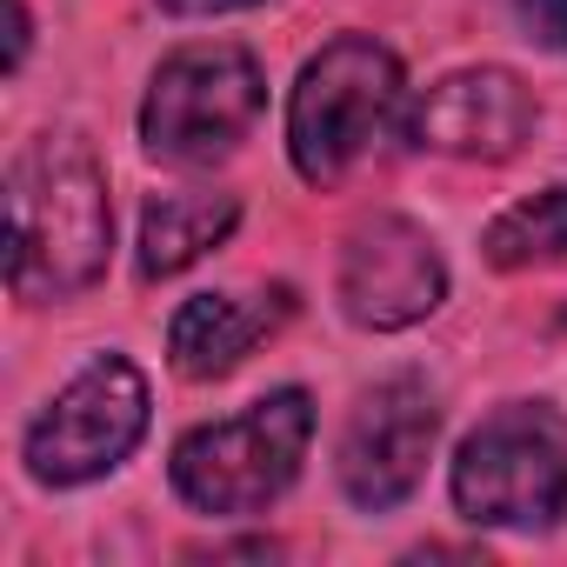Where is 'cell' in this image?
Segmentation results:
<instances>
[{
  "label": "cell",
  "instance_id": "cell-1",
  "mask_svg": "<svg viewBox=\"0 0 567 567\" xmlns=\"http://www.w3.org/2000/svg\"><path fill=\"white\" fill-rule=\"evenodd\" d=\"M114 254L107 167L81 134H34L8 167V295L54 308L87 295Z\"/></svg>",
  "mask_w": 567,
  "mask_h": 567
},
{
  "label": "cell",
  "instance_id": "cell-2",
  "mask_svg": "<svg viewBox=\"0 0 567 567\" xmlns=\"http://www.w3.org/2000/svg\"><path fill=\"white\" fill-rule=\"evenodd\" d=\"M308 441H315L308 388H274L247 414H227V421H207V427L181 434L174 461H167V481L207 520H254L301 481Z\"/></svg>",
  "mask_w": 567,
  "mask_h": 567
},
{
  "label": "cell",
  "instance_id": "cell-3",
  "mask_svg": "<svg viewBox=\"0 0 567 567\" xmlns=\"http://www.w3.org/2000/svg\"><path fill=\"white\" fill-rule=\"evenodd\" d=\"M408 74L374 34H334L288 94V161L308 187L348 181L388 127H401Z\"/></svg>",
  "mask_w": 567,
  "mask_h": 567
},
{
  "label": "cell",
  "instance_id": "cell-4",
  "mask_svg": "<svg viewBox=\"0 0 567 567\" xmlns=\"http://www.w3.org/2000/svg\"><path fill=\"white\" fill-rule=\"evenodd\" d=\"M454 507L474 527L547 534L567 520V421L547 401L494 408L447 467Z\"/></svg>",
  "mask_w": 567,
  "mask_h": 567
},
{
  "label": "cell",
  "instance_id": "cell-5",
  "mask_svg": "<svg viewBox=\"0 0 567 567\" xmlns=\"http://www.w3.org/2000/svg\"><path fill=\"white\" fill-rule=\"evenodd\" d=\"M267 107V74L240 41L174 48L141 101V147L161 167H220Z\"/></svg>",
  "mask_w": 567,
  "mask_h": 567
},
{
  "label": "cell",
  "instance_id": "cell-6",
  "mask_svg": "<svg viewBox=\"0 0 567 567\" xmlns=\"http://www.w3.org/2000/svg\"><path fill=\"white\" fill-rule=\"evenodd\" d=\"M147 374L127 354H94L21 434V461L41 487H87L114 474L147 434Z\"/></svg>",
  "mask_w": 567,
  "mask_h": 567
},
{
  "label": "cell",
  "instance_id": "cell-7",
  "mask_svg": "<svg viewBox=\"0 0 567 567\" xmlns=\"http://www.w3.org/2000/svg\"><path fill=\"white\" fill-rule=\"evenodd\" d=\"M434 441H441L434 388L421 374H388L354 401L341 447H334V481L361 514H394L427 481Z\"/></svg>",
  "mask_w": 567,
  "mask_h": 567
},
{
  "label": "cell",
  "instance_id": "cell-8",
  "mask_svg": "<svg viewBox=\"0 0 567 567\" xmlns=\"http://www.w3.org/2000/svg\"><path fill=\"white\" fill-rule=\"evenodd\" d=\"M334 301L368 334H401L447 301V260L434 234L408 214H374L341 240Z\"/></svg>",
  "mask_w": 567,
  "mask_h": 567
},
{
  "label": "cell",
  "instance_id": "cell-9",
  "mask_svg": "<svg viewBox=\"0 0 567 567\" xmlns=\"http://www.w3.org/2000/svg\"><path fill=\"white\" fill-rule=\"evenodd\" d=\"M540 127V101L514 68H454L401 107V141L447 161H514Z\"/></svg>",
  "mask_w": 567,
  "mask_h": 567
},
{
  "label": "cell",
  "instance_id": "cell-10",
  "mask_svg": "<svg viewBox=\"0 0 567 567\" xmlns=\"http://www.w3.org/2000/svg\"><path fill=\"white\" fill-rule=\"evenodd\" d=\"M295 288L274 280V288H247V295H194L181 301V315L167 321V361L181 381H220L234 374L260 341H274L295 321Z\"/></svg>",
  "mask_w": 567,
  "mask_h": 567
},
{
  "label": "cell",
  "instance_id": "cell-11",
  "mask_svg": "<svg viewBox=\"0 0 567 567\" xmlns=\"http://www.w3.org/2000/svg\"><path fill=\"white\" fill-rule=\"evenodd\" d=\"M240 220V194H220V187H174V194H154L141 207V247H134V274L141 280H167V274H187L207 247H220Z\"/></svg>",
  "mask_w": 567,
  "mask_h": 567
},
{
  "label": "cell",
  "instance_id": "cell-12",
  "mask_svg": "<svg viewBox=\"0 0 567 567\" xmlns=\"http://www.w3.org/2000/svg\"><path fill=\"white\" fill-rule=\"evenodd\" d=\"M487 267L501 274H527V267H554L567 260V187H540L514 207H501L481 234Z\"/></svg>",
  "mask_w": 567,
  "mask_h": 567
},
{
  "label": "cell",
  "instance_id": "cell-13",
  "mask_svg": "<svg viewBox=\"0 0 567 567\" xmlns=\"http://www.w3.org/2000/svg\"><path fill=\"white\" fill-rule=\"evenodd\" d=\"M507 14V28L547 54H567V0H494Z\"/></svg>",
  "mask_w": 567,
  "mask_h": 567
},
{
  "label": "cell",
  "instance_id": "cell-14",
  "mask_svg": "<svg viewBox=\"0 0 567 567\" xmlns=\"http://www.w3.org/2000/svg\"><path fill=\"white\" fill-rule=\"evenodd\" d=\"M167 14L181 21H214V14H240V8H260V0H161Z\"/></svg>",
  "mask_w": 567,
  "mask_h": 567
},
{
  "label": "cell",
  "instance_id": "cell-15",
  "mask_svg": "<svg viewBox=\"0 0 567 567\" xmlns=\"http://www.w3.org/2000/svg\"><path fill=\"white\" fill-rule=\"evenodd\" d=\"M8 14H14V34H8V74H21V61H28V41H34L28 0H8Z\"/></svg>",
  "mask_w": 567,
  "mask_h": 567
}]
</instances>
